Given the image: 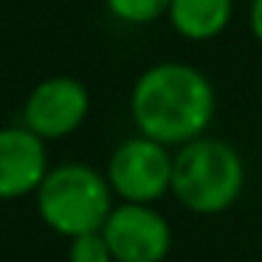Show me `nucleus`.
I'll return each mask as SVG.
<instances>
[{
	"mask_svg": "<svg viewBox=\"0 0 262 262\" xmlns=\"http://www.w3.org/2000/svg\"><path fill=\"white\" fill-rule=\"evenodd\" d=\"M130 116L141 136L178 149L209 133L217 116V91L194 65L178 59L155 62L133 85Z\"/></svg>",
	"mask_w": 262,
	"mask_h": 262,
	"instance_id": "f257e3e1",
	"label": "nucleus"
},
{
	"mask_svg": "<svg viewBox=\"0 0 262 262\" xmlns=\"http://www.w3.org/2000/svg\"><path fill=\"white\" fill-rule=\"evenodd\" d=\"M245 189V161L234 144L200 136L175 149L169 194L186 211L214 217L234 209Z\"/></svg>",
	"mask_w": 262,
	"mask_h": 262,
	"instance_id": "f03ea898",
	"label": "nucleus"
},
{
	"mask_svg": "<svg viewBox=\"0 0 262 262\" xmlns=\"http://www.w3.org/2000/svg\"><path fill=\"white\" fill-rule=\"evenodd\" d=\"M113 189L107 175L79 161L51 166L34 192V206L40 220L54 234L74 239L79 234L102 231L113 211Z\"/></svg>",
	"mask_w": 262,
	"mask_h": 262,
	"instance_id": "7ed1b4c3",
	"label": "nucleus"
},
{
	"mask_svg": "<svg viewBox=\"0 0 262 262\" xmlns=\"http://www.w3.org/2000/svg\"><path fill=\"white\" fill-rule=\"evenodd\" d=\"M172 164L175 149L136 133L110 152L104 175L119 200L155 203L172 189Z\"/></svg>",
	"mask_w": 262,
	"mask_h": 262,
	"instance_id": "20e7f679",
	"label": "nucleus"
},
{
	"mask_svg": "<svg viewBox=\"0 0 262 262\" xmlns=\"http://www.w3.org/2000/svg\"><path fill=\"white\" fill-rule=\"evenodd\" d=\"M91 113V91L76 76H48L37 82L23 102V124L42 141L74 136Z\"/></svg>",
	"mask_w": 262,
	"mask_h": 262,
	"instance_id": "39448f33",
	"label": "nucleus"
},
{
	"mask_svg": "<svg viewBox=\"0 0 262 262\" xmlns=\"http://www.w3.org/2000/svg\"><path fill=\"white\" fill-rule=\"evenodd\" d=\"M102 234L113 262H164L172 251V226L152 203H116Z\"/></svg>",
	"mask_w": 262,
	"mask_h": 262,
	"instance_id": "423d86ee",
	"label": "nucleus"
},
{
	"mask_svg": "<svg viewBox=\"0 0 262 262\" xmlns=\"http://www.w3.org/2000/svg\"><path fill=\"white\" fill-rule=\"evenodd\" d=\"M48 166V147L26 124L0 127V200H20L40 189Z\"/></svg>",
	"mask_w": 262,
	"mask_h": 262,
	"instance_id": "0eeeda50",
	"label": "nucleus"
},
{
	"mask_svg": "<svg viewBox=\"0 0 262 262\" xmlns=\"http://www.w3.org/2000/svg\"><path fill=\"white\" fill-rule=\"evenodd\" d=\"M234 0H172L166 9L172 31L189 42H209L228 29Z\"/></svg>",
	"mask_w": 262,
	"mask_h": 262,
	"instance_id": "6e6552de",
	"label": "nucleus"
},
{
	"mask_svg": "<svg viewBox=\"0 0 262 262\" xmlns=\"http://www.w3.org/2000/svg\"><path fill=\"white\" fill-rule=\"evenodd\" d=\"M172 0H104V9L113 20L124 26H149L166 17Z\"/></svg>",
	"mask_w": 262,
	"mask_h": 262,
	"instance_id": "1a4fd4ad",
	"label": "nucleus"
},
{
	"mask_svg": "<svg viewBox=\"0 0 262 262\" xmlns=\"http://www.w3.org/2000/svg\"><path fill=\"white\" fill-rule=\"evenodd\" d=\"M68 262H113L104 234L91 231L68 239Z\"/></svg>",
	"mask_w": 262,
	"mask_h": 262,
	"instance_id": "9d476101",
	"label": "nucleus"
},
{
	"mask_svg": "<svg viewBox=\"0 0 262 262\" xmlns=\"http://www.w3.org/2000/svg\"><path fill=\"white\" fill-rule=\"evenodd\" d=\"M248 29H251V37L262 46V0H251V6H248Z\"/></svg>",
	"mask_w": 262,
	"mask_h": 262,
	"instance_id": "9b49d317",
	"label": "nucleus"
}]
</instances>
